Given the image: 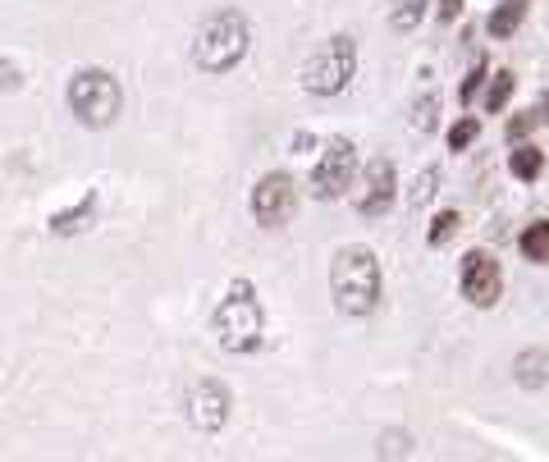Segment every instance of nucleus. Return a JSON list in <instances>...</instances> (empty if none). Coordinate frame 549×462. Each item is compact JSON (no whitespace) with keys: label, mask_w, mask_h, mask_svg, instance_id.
<instances>
[{"label":"nucleus","mask_w":549,"mask_h":462,"mask_svg":"<svg viewBox=\"0 0 549 462\" xmlns=\"http://www.w3.org/2000/svg\"><path fill=\"white\" fill-rule=\"evenodd\" d=\"M252 215H257L261 229H284L298 215V183L284 170L261 174L257 188H252Z\"/></svg>","instance_id":"7"},{"label":"nucleus","mask_w":549,"mask_h":462,"mask_svg":"<svg viewBox=\"0 0 549 462\" xmlns=\"http://www.w3.org/2000/svg\"><path fill=\"white\" fill-rule=\"evenodd\" d=\"M229 408H234V394H229L220 380L202 376L193 389H188V421H193V430H202V435H216V430H225Z\"/></svg>","instance_id":"9"},{"label":"nucleus","mask_w":549,"mask_h":462,"mask_svg":"<svg viewBox=\"0 0 549 462\" xmlns=\"http://www.w3.org/2000/svg\"><path fill=\"white\" fill-rule=\"evenodd\" d=\"M458 284H463V298L472 307H495L499 293H504V270H499V257H490L485 248H472L458 266Z\"/></svg>","instance_id":"8"},{"label":"nucleus","mask_w":549,"mask_h":462,"mask_svg":"<svg viewBox=\"0 0 549 462\" xmlns=\"http://www.w3.org/2000/svg\"><path fill=\"white\" fill-rule=\"evenodd\" d=\"M252 46V23L243 10H216L211 19H202V28L193 33V65L202 74H229L248 60Z\"/></svg>","instance_id":"2"},{"label":"nucleus","mask_w":549,"mask_h":462,"mask_svg":"<svg viewBox=\"0 0 549 462\" xmlns=\"http://www.w3.org/2000/svg\"><path fill=\"white\" fill-rule=\"evenodd\" d=\"M527 5L531 0H499L495 10H490V19H485L490 37H495V42H508V37L522 28V19H527Z\"/></svg>","instance_id":"12"},{"label":"nucleus","mask_w":549,"mask_h":462,"mask_svg":"<svg viewBox=\"0 0 549 462\" xmlns=\"http://www.w3.org/2000/svg\"><path fill=\"white\" fill-rule=\"evenodd\" d=\"M357 74V42L348 33H334L302 60V92L312 97H339Z\"/></svg>","instance_id":"5"},{"label":"nucleus","mask_w":549,"mask_h":462,"mask_svg":"<svg viewBox=\"0 0 549 462\" xmlns=\"http://www.w3.org/2000/svg\"><path fill=\"white\" fill-rule=\"evenodd\" d=\"M330 293L334 307L344 316H371L380 307V293H385V280H380V261L366 243H353V248H339L330 261Z\"/></svg>","instance_id":"1"},{"label":"nucleus","mask_w":549,"mask_h":462,"mask_svg":"<svg viewBox=\"0 0 549 462\" xmlns=\"http://www.w3.org/2000/svg\"><path fill=\"white\" fill-rule=\"evenodd\" d=\"M394 197H399V170H394V161H389V156H376V161L366 165L362 193L353 197V206H357V215L376 220V215H385L389 206H394Z\"/></svg>","instance_id":"10"},{"label":"nucleus","mask_w":549,"mask_h":462,"mask_svg":"<svg viewBox=\"0 0 549 462\" xmlns=\"http://www.w3.org/2000/svg\"><path fill=\"white\" fill-rule=\"evenodd\" d=\"M216 334L225 353H257L266 344V312L252 280H234L216 307Z\"/></svg>","instance_id":"3"},{"label":"nucleus","mask_w":549,"mask_h":462,"mask_svg":"<svg viewBox=\"0 0 549 462\" xmlns=\"http://www.w3.org/2000/svg\"><path fill=\"white\" fill-rule=\"evenodd\" d=\"M540 170H545V151H540L536 142H513V151H508V174H513L517 183H536Z\"/></svg>","instance_id":"13"},{"label":"nucleus","mask_w":549,"mask_h":462,"mask_svg":"<svg viewBox=\"0 0 549 462\" xmlns=\"http://www.w3.org/2000/svg\"><path fill=\"white\" fill-rule=\"evenodd\" d=\"M458 229H463V215H458V211H440V215H435V225H431V234H426V243H431V248H444Z\"/></svg>","instance_id":"19"},{"label":"nucleus","mask_w":549,"mask_h":462,"mask_svg":"<svg viewBox=\"0 0 549 462\" xmlns=\"http://www.w3.org/2000/svg\"><path fill=\"white\" fill-rule=\"evenodd\" d=\"M380 458H385V453H389V458H403V453H412L408 449V435H399V430H394V435H380Z\"/></svg>","instance_id":"23"},{"label":"nucleus","mask_w":549,"mask_h":462,"mask_svg":"<svg viewBox=\"0 0 549 462\" xmlns=\"http://www.w3.org/2000/svg\"><path fill=\"white\" fill-rule=\"evenodd\" d=\"M23 87V74L14 60H0V92H19Z\"/></svg>","instance_id":"24"},{"label":"nucleus","mask_w":549,"mask_h":462,"mask_svg":"<svg viewBox=\"0 0 549 462\" xmlns=\"http://www.w3.org/2000/svg\"><path fill=\"white\" fill-rule=\"evenodd\" d=\"M513 87H517V74L513 69H499V74L490 78V87H485V110L499 115V110L508 106V97H513Z\"/></svg>","instance_id":"18"},{"label":"nucleus","mask_w":549,"mask_h":462,"mask_svg":"<svg viewBox=\"0 0 549 462\" xmlns=\"http://www.w3.org/2000/svg\"><path fill=\"white\" fill-rule=\"evenodd\" d=\"M293 147L307 151V147H316V138H307V133H293Z\"/></svg>","instance_id":"27"},{"label":"nucleus","mask_w":549,"mask_h":462,"mask_svg":"<svg viewBox=\"0 0 549 462\" xmlns=\"http://www.w3.org/2000/svg\"><path fill=\"white\" fill-rule=\"evenodd\" d=\"M92 215H97V193H83V202L74 206V211H60L51 215V234L69 238V234H83L87 225H92Z\"/></svg>","instance_id":"14"},{"label":"nucleus","mask_w":549,"mask_h":462,"mask_svg":"<svg viewBox=\"0 0 549 462\" xmlns=\"http://www.w3.org/2000/svg\"><path fill=\"white\" fill-rule=\"evenodd\" d=\"M353 174H357V147L348 138H330L321 151V161L312 165L307 188H312L316 202H334V197H344L353 188Z\"/></svg>","instance_id":"6"},{"label":"nucleus","mask_w":549,"mask_h":462,"mask_svg":"<svg viewBox=\"0 0 549 462\" xmlns=\"http://www.w3.org/2000/svg\"><path fill=\"white\" fill-rule=\"evenodd\" d=\"M517 248H522V257L527 261L549 266V220H531V225L517 234Z\"/></svg>","instance_id":"15"},{"label":"nucleus","mask_w":549,"mask_h":462,"mask_svg":"<svg viewBox=\"0 0 549 462\" xmlns=\"http://www.w3.org/2000/svg\"><path fill=\"white\" fill-rule=\"evenodd\" d=\"M481 78H485V60H476L472 74H467L463 87H458V101H472V97H476V87H481Z\"/></svg>","instance_id":"25"},{"label":"nucleus","mask_w":549,"mask_h":462,"mask_svg":"<svg viewBox=\"0 0 549 462\" xmlns=\"http://www.w3.org/2000/svg\"><path fill=\"white\" fill-rule=\"evenodd\" d=\"M531 115H536V124H549V87L540 92V101L531 106Z\"/></svg>","instance_id":"26"},{"label":"nucleus","mask_w":549,"mask_h":462,"mask_svg":"<svg viewBox=\"0 0 549 462\" xmlns=\"http://www.w3.org/2000/svg\"><path fill=\"white\" fill-rule=\"evenodd\" d=\"M435 124H440V97L426 92V101H417V110H412V129H417V133H435Z\"/></svg>","instance_id":"20"},{"label":"nucleus","mask_w":549,"mask_h":462,"mask_svg":"<svg viewBox=\"0 0 549 462\" xmlns=\"http://www.w3.org/2000/svg\"><path fill=\"white\" fill-rule=\"evenodd\" d=\"M69 110L87 129H110L124 110V87L110 69H78L69 78Z\"/></svg>","instance_id":"4"},{"label":"nucleus","mask_w":549,"mask_h":462,"mask_svg":"<svg viewBox=\"0 0 549 462\" xmlns=\"http://www.w3.org/2000/svg\"><path fill=\"white\" fill-rule=\"evenodd\" d=\"M513 380L522 389H545L549 385V353L545 348H522L513 357Z\"/></svg>","instance_id":"11"},{"label":"nucleus","mask_w":549,"mask_h":462,"mask_svg":"<svg viewBox=\"0 0 549 462\" xmlns=\"http://www.w3.org/2000/svg\"><path fill=\"white\" fill-rule=\"evenodd\" d=\"M476 138H481V119H472V115H463V119H458V124L449 129V147H453V151H467Z\"/></svg>","instance_id":"21"},{"label":"nucleus","mask_w":549,"mask_h":462,"mask_svg":"<svg viewBox=\"0 0 549 462\" xmlns=\"http://www.w3.org/2000/svg\"><path fill=\"white\" fill-rule=\"evenodd\" d=\"M440 193V165H426V170L412 179V193H408V206L421 211V206H431V197Z\"/></svg>","instance_id":"16"},{"label":"nucleus","mask_w":549,"mask_h":462,"mask_svg":"<svg viewBox=\"0 0 549 462\" xmlns=\"http://www.w3.org/2000/svg\"><path fill=\"white\" fill-rule=\"evenodd\" d=\"M531 129H540L536 124V115H531V110H522V115H513L508 119V142H527V133Z\"/></svg>","instance_id":"22"},{"label":"nucleus","mask_w":549,"mask_h":462,"mask_svg":"<svg viewBox=\"0 0 549 462\" xmlns=\"http://www.w3.org/2000/svg\"><path fill=\"white\" fill-rule=\"evenodd\" d=\"M426 5H431V0H394L389 28H394V33H412V28L421 23V14H426Z\"/></svg>","instance_id":"17"}]
</instances>
